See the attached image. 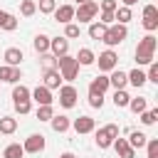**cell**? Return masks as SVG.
Wrapping results in <instances>:
<instances>
[{"instance_id": "obj_1", "label": "cell", "mask_w": 158, "mask_h": 158, "mask_svg": "<svg viewBox=\"0 0 158 158\" xmlns=\"http://www.w3.org/2000/svg\"><path fill=\"white\" fill-rule=\"evenodd\" d=\"M156 47H158V40L148 32V35L138 42V47H136V62H138V64H151V62H153V54H156Z\"/></svg>"}, {"instance_id": "obj_25", "label": "cell", "mask_w": 158, "mask_h": 158, "mask_svg": "<svg viewBox=\"0 0 158 158\" xmlns=\"http://www.w3.org/2000/svg\"><path fill=\"white\" fill-rule=\"evenodd\" d=\"M128 109H131L133 114H143V111L148 109V99H146V96H136V99L128 101Z\"/></svg>"}, {"instance_id": "obj_17", "label": "cell", "mask_w": 158, "mask_h": 158, "mask_svg": "<svg viewBox=\"0 0 158 158\" xmlns=\"http://www.w3.org/2000/svg\"><path fill=\"white\" fill-rule=\"evenodd\" d=\"M22 59H25V54H22L20 47H7V49H5V62H7V67H17Z\"/></svg>"}, {"instance_id": "obj_46", "label": "cell", "mask_w": 158, "mask_h": 158, "mask_svg": "<svg viewBox=\"0 0 158 158\" xmlns=\"http://www.w3.org/2000/svg\"><path fill=\"white\" fill-rule=\"evenodd\" d=\"M121 2H123V7H131V5H136L138 0H121Z\"/></svg>"}, {"instance_id": "obj_35", "label": "cell", "mask_w": 158, "mask_h": 158, "mask_svg": "<svg viewBox=\"0 0 158 158\" xmlns=\"http://www.w3.org/2000/svg\"><path fill=\"white\" fill-rule=\"evenodd\" d=\"M52 116H54V109L52 106H40L37 109V118L40 121H52Z\"/></svg>"}, {"instance_id": "obj_10", "label": "cell", "mask_w": 158, "mask_h": 158, "mask_svg": "<svg viewBox=\"0 0 158 158\" xmlns=\"http://www.w3.org/2000/svg\"><path fill=\"white\" fill-rule=\"evenodd\" d=\"M30 96H32L40 106H52V101H54V99H52V91H49L47 86H37V89H32Z\"/></svg>"}, {"instance_id": "obj_4", "label": "cell", "mask_w": 158, "mask_h": 158, "mask_svg": "<svg viewBox=\"0 0 158 158\" xmlns=\"http://www.w3.org/2000/svg\"><path fill=\"white\" fill-rule=\"evenodd\" d=\"M114 138H118V126L116 123H106L96 131V146L99 148H109L114 143Z\"/></svg>"}, {"instance_id": "obj_28", "label": "cell", "mask_w": 158, "mask_h": 158, "mask_svg": "<svg viewBox=\"0 0 158 158\" xmlns=\"http://www.w3.org/2000/svg\"><path fill=\"white\" fill-rule=\"evenodd\" d=\"M128 101H131V96H128L123 89H116V91H114V106H116V109L128 106Z\"/></svg>"}, {"instance_id": "obj_30", "label": "cell", "mask_w": 158, "mask_h": 158, "mask_svg": "<svg viewBox=\"0 0 158 158\" xmlns=\"http://www.w3.org/2000/svg\"><path fill=\"white\" fill-rule=\"evenodd\" d=\"M22 156H25V151H22L20 143H10V146L2 151V158H22Z\"/></svg>"}, {"instance_id": "obj_27", "label": "cell", "mask_w": 158, "mask_h": 158, "mask_svg": "<svg viewBox=\"0 0 158 158\" xmlns=\"http://www.w3.org/2000/svg\"><path fill=\"white\" fill-rule=\"evenodd\" d=\"M35 12H37V2L35 0H22L20 2V15L22 17H32Z\"/></svg>"}, {"instance_id": "obj_36", "label": "cell", "mask_w": 158, "mask_h": 158, "mask_svg": "<svg viewBox=\"0 0 158 158\" xmlns=\"http://www.w3.org/2000/svg\"><path fill=\"white\" fill-rule=\"evenodd\" d=\"M42 69H57V57L54 54H42Z\"/></svg>"}, {"instance_id": "obj_13", "label": "cell", "mask_w": 158, "mask_h": 158, "mask_svg": "<svg viewBox=\"0 0 158 158\" xmlns=\"http://www.w3.org/2000/svg\"><path fill=\"white\" fill-rule=\"evenodd\" d=\"M74 131L77 133H91L94 128H96V121L91 118V116H79V118H74Z\"/></svg>"}, {"instance_id": "obj_16", "label": "cell", "mask_w": 158, "mask_h": 158, "mask_svg": "<svg viewBox=\"0 0 158 158\" xmlns=\"http://www.w3.org/2000/svg\"><path fill=\"white\" fill-rule=\"evenodd\" d=\"M106 89H109V77H104V74L94 77L91 84H89V94H101V96H104Z\"/></svg>"}, {"instance_id": "obj_12", "label": "cell", "mask_w": 158, "mask_h": 158, "mask_svg": "<svg viewBox=\"0 0 158 158\" xmlns=\"http://www.w3.org/2000/svg\"><path fill=\"white\" fill-rule=\"evenodd\" d=\"M111 146H114V151H116V156H118V158H133V156H136V151H133V148L128 146V141H126V138H121V136H118V138H114V143H111Z\"/></svg>"}, {"instance_id": "obj_23", "label": "cell", "mask_w": 158, "mask_h": 158, "mask_svg": "<svg viewBox=\"0 0 158 158\" xmlns=\"http://www.w3.org/2000/svg\"><path fill=\"white\" fill-rule=\"evenodd\" d=\"M15 131H17V121H15L12 116H2V118H0V133L10 136V133H15Z\"/></svg>"}, {"instance_id": "obj_11", "label": "cell", "mask_w": 158, "mask_h": 158, "mask_svg": "<svg viewBox=\"0 0 158 158\" xmlns=\"http://www.w3.org/2000/svg\"><path fill=\"white\" fill-rule=\"evenodd\" d=\"M22 79V72L20 67H0V81H7V84H17Z\"/></svg>"}, {"instance_id": "obj_37", "label": "cell", "mask_w": 158, "mask_h": 158, "mask_svg": "<svg viewBox=\"0 0 158 158\" xmlns=\"http://www.w3.org/2000/svg\"><path fill=\"white\" fill-rule=\"evenodd\" d=\"M146 151H148V158H158V138H148Z\"/></svg>"}, {"instance_id": "obj_26", "label": "cell", "mask_w": 158, "mask_h": 158, "mask_svg": "<svg viewBox=\"0 0 158 158\" xmlns=\"http://www.w3.org/2000/svg\"><path fill=\"white\" fill-rule=\"evenodd\" d=\"M131 17H133V12H131V7H116V12H114V20H118V25H126V22H131Z\"/></svg>"}, {"instance_id": "obj_40", "label": "cell", "mask_w": 158, "mask_h": 158, "mask_svg": "<svg viewBox=\"0 0 158 158\" xmlns=\"http://www.w3.org/2000/svg\"><path fill=\"white\" fill-rule=\"evenodd\" d=\"M143 17L146 20H158V7L156 5H146L143 7Z\"/></svg>"}, {"instance_id": "obj_31", "label": "cell", "mask_w": 158, "mask_h": 158, "mask_svg": "<svg viewBox=\"0 0 158 158\" xmlns=\"http://www.w3.org/2000/svg\"><path fill=\"white\" fill-rule=\"evenodd\" d=\"M104 32H106V25H101V22H96V20L89 25V37H91V40H101Z\"/></svg>"}, {"instance_id": "obj_48", "label": "cell", "mask_w": 158, "mask_h": 158, "mask_svg": "<svg viewBox=\"0 0 158 158\" xmlns=\"http://www.w3.org/2000/svg\"><path fill=\"white\" fill-rule=\"evenodd\" d=\"M84 2H89V0H77V7H79V5H84Z\"/></svg>"}, {"instance_id": "obj_2", "label": "cell", "mask_w": 158, "mask_h": 158, "mask_svg": "<svg viewBox=\"0 0 158 158\" xmlns=\"http://www.w3.org/2000/svg\"><path fill=\"white\" fill-rule=\"evenodd\" d=\"M57 72L62 74L64 81H74L77 74H79V62H77V57H69V54L57 57Z\"/></svg>"}, {"instance_id": "obj_20", "label": "cell", "mask_w": 158, "mask_h": 158, "mask_svg": "<svg viewBox=\"0 0 158 158\" xmlns=\"http://www.w3.org/2000/svg\"><path fill=\"white\" fill-rule=\"evenodd\" d=\"M52 131H57V133H64V131H69V126H72V121H69V116H52Z\"/></svg>"}, {"instance_id": "obj_7", "label": "cell", "mask_w": 158, "mask_h": 158, "mask_svg": "<svg viewBox=\"0 0 158 158\" xmlns=\"http://www.w3.org/2000/svg\"><path fill=\"white\" fill-rule=\"evenodd\" d=\"M77 99H79V94H77V89H74L72 84H62V86H59V104H62L64 109H72V106L77 104Z\"/></svg>"}, {"instance_id": "obj_33", "label": "cell", "mask_w": 158, "mask_h": 158, "mask_svg": "<svg viewBox=\"0 0 158 158\" xmlns=\"http://www.w3.org/2000/svg\"><path fill=\"white\" fill-rule=\"evenodd\" d=\"M12 99H15V101H30V89L22 86V84H17V86L12 89Z\"/></svg>"}, {"instance_id": "obj_15", "label": "cell", "mask_w": 158, "mask_h": 158, "mask_svg": "<svg viewBox=\"0 0 158 158\" xmlns=\"http://www.w3.org/2000/svg\"><path fill=\"white\" fill-rule=\"evenodd\" d=\"M42 86H47L49 91H52V89H59V86H62V74H59L57 69H47V72H44V84H42Z\"/></svg>"}, {"instance_id": "obj_22", "label": "cell", "mask_w": 158, "mask_h": 158, "mask_svg": "<svg viewBox=\"0 0 158 158\" xmlns=\"http://www.w3.org/2000/svg\"><path fill=\"white\" fill-rule=\"evenodd\" d=\"M94 59H96V54H94L89 47H81V49H79V54H77V62H79L81 67H89V64H94Z\"/></svg>"}, {"instance_id": "obj_3", "label": "cell", "mask_w": 158, "mask_h": 158, "mask_svg": "<svg viewBox=\"0 0 158 158\" xmlns=\"http://www.w3.org/2000/svg\"><path fill=\"white\" fill-rule=\"evenodd\" d=\"M128 37V30H126V25H109L106 27V32H104V37H101V42L104 44H109V47H116V44H121L123 40Z\"/></svg>"}, {"instance_id": "obj_34", "label": "cell", "mask_w": 158, "mask_h": 158, "mask_svg": "<svg viewBox=\"0 0 158 158\" xmlns=\"http://www.w3.org/2000/svg\"><path fill=\"white\" fill-rule=\"evenodd\" d=\"M37 7H40V12L52 15V12L57 10V0H40V2H37Z\"/></svg>"}, {"instance_id": "obj_49", "label": "cell", "mask_w": 158, "mask_h": 158, "mask_svg": "<svg viewBox=\"0 0 158 158\" xmlns=\"http://www.w3.org/2000/svg\"><path fill=\"white\" fill-rule=\"evenodd\" d=\"M2 15H5V10H0V20H2Z\"/></svg>"}, {"instance_id": "obj_6", "label": "cell", "mask_w": 158, "mask_h": 158, "mask_svg": "<svg viewBox=\"0 0 158 158\" xmlns=\"http://www.w3.org/2000/svg\"><path fill=\"white\" fill-rule=\"evenodd\" d=\"M94 62H99V69H101V72H114L116 64H118V54H116L114 49H106V52H101Z\"/></svg>"}, {"instance_id": "obj_42", "label": "cell", "mask_w": 158, "mask_h": 158, "mask_svg": "<svg viewBox=\"0 0 158 158\" xmlns=\"http://www.w3.org/2000/svg\"><path fill=\"white\" fill-rule=\"evenodd\" d=\"M118 2L116 0H101V12H116Z\"/></svg>"}, {"instance_id": "obj_38", "label": "cell", "mask_w": 158, "mask_h": 158, "mask_svg": "<svg viewBox=\"0 0 158 158\" xmlns=\"http://www.w3.org/2000/svg\"><path fill=\"white\" fill-rule=\"evenodd\" d=\"M146 81H153V84H158V62H151V67H148V74H146Z\"/></svg>"}, {"instance_id": "obj_19", "label": "cell", "mask_w": 158, "mask_h": 158, "mask_svg": "<svg viewBox=\"0 0 158 158\" xmlns=\"http://www.w3.org/2000/svg\"><path fill=\"white\" fill-rule=\"evenodd\" d=\"M128 84V79H126V72H118V69H114L111 72V77H109V86H114V89H123Z\"/></svg>"}, {"instance_id": "obj_8", "label": "cell", "mask_w": 158, "mask_h": 158, "mask_svg": "<svg viewBox=\"0 0 158 158\" xmlns=\"http://www.w3.org/2000/svg\"><path fill=\"white\" fill-rule=\"evenodd\" d=\"M22 151H25V153H40V151H44V136H42V133L27 136L25 143H22Z\"/></svg>"}, {"instance_id": "obj_21", "label": "cell", "mask_w": 158, "mask_h": 158, "mask_svg": "<svg viewBox=\"0 0 158 158\" xmlns=\"http://www.w3.org/2000/svg\"><path fill=\"white\" fill-rule=\"evenodd\" d=\"M32 47H35L37 54H47V52H49V37H47V35H37L35 42H32Z\"/></svg>"}, {"instance_id": "obj_45", "label": "cell", "mask_w": 158, "mask_h": 158, "mask_svg": "<svg viewBox=\"0 0 158 158\" xmlns=\"http://www.w3.org/2000/svg\"><path fill=\"white\" fill-rule=\"evenodd\" d=\"M99 22H101V25H106V27H109V25H111V22H114V12H101V20H99Z\"/></svg>"}, {"instance_id": "obj_39", "label": "cell", "mask_w": 158, "mask_h": 158, "mask_svg": "<svg viewBox=\"0 0 158 158\" xmlns=\"http://www.w3.org/2000/svg\"><path fill=\"white\" fill-rule=\"evenodd\" d=\"M64 37H67V40H74V37H79V25L69 22V25L64 27Z\"/></svg>"}, {"instance_id": "obj_24", "label": "cell", "mask_w": 158, "mask_h": 158, "mask_svg": "<svg viewBox=\"0 0 158 158\" xmlns=\"http://www.w3.org/2000/svg\"><path fill=\"white\" fill-rule=\"evenodd\" d=\"M126 79H128V84H133V86L138 89V86H143V84H146V72L133 69V72H128V74H126Z\"/></svg>"}, {"instance_id": "obj_41", "label": "cell", "mask_w": 158, "mask_h": 158, "mask_svg": "<svg viewBox=\"0 0 158 158\" xmlns=\"http://www.w3.org/2000/svg\"><path fill=\"white\" fill-rule=\"evenodd\" d=\"M89 106L91 109H101L104 106V96L101 94H89Z\"/></svg>"}, {"instance_id": "obj_32", "label": "cell", "mask_w": 158, "mask_h": 158, "mask_svg": "<svg viewBox=\"0 0 158 158\" xmlns=\"http://www.w3.org/2000/svg\"><path fill=\"white\" fill-rule=\"evenodd\" d=\"M138 116H141V123H143V126H153L156 118H158V109H146V111L138 114Z\"/></svg>"}, {"instance_id": "obj_5", "label": "cell", "mask_w": 158, "mask_h": 158, "mask_svg": "<svg viewBox=\"0 0 158 158\" xmlns=\"http://www.w3.org/2000/svg\"><path fill=\"white\" fill-rule=\"evenodd\" d=\"M96 15H99V2H94V0L74 7V20H79V22H94Z\"/></svg>"}, {"instance_id": "obj_29", "label": "cell", "mask_w": 158, "mask_h": 158, "mask_svg": "<svg viewBox=\"0 0 158 158\" xmlns=\"http://www.w3.org/2000/svg\"><path fill=\"white\" fill-rule=\"evenodd\" d=\"M0 30H7V32L17 30V17H15V15H10V12H5V15H2V20H0Z\"/></svg>"}, {"instance_id": "obj_14", "label": "cell", "mask_w": 158, "mask_h": 158, "mask_svg": "<svg viewBox=\"0 0 158 158\" xmlns=\"http://www.w3.org/2000/svg\"><path fill=\"white\" fill-rule=\"evenodd\" d=\"M52 15H54V20H57V22L69 25V22L74 20V7H72V5H59V7H57Z\"/></svg>"}, {"instance_id": "obj_44", "label": "cell", "mask_w": 158, "mask_h": 158, "mask_svg": "<svg viewBox=\"0 0 158 158\" xmlns=\"http://www.w3.org/2000/svg\"><path fill=\"white\" fill-rule=\"evenodd\" d=\"M143 27H146V30L153 35V32L158 30V20H146V17H143Z\"/></svg>"}, {"instance_id": "obj_18", "label": "cell", "mask_w": 158, "mask_h": 158, "mask_svg": "<svg viewBox=\"0 0 158 158\" xmlns=\"http://www.w3.org/2000/svg\"><path fill=\"white\" fill-rule=\"evenodd\" d=\"M126 141H128V146H131V148L136 151V148H143V146H146V141H148V136H146L143 131H131Z\"/></svg>"}, {"instance_id": "obj_9", "label": "cell", "mask_w": 158, "mask_h": 158, "mask_svg": "<svg viewBox=\"0 0 158 158\" xmlns=\"http://www.w3.org/2000/svg\"><path fill=\"white\" fill-rule=\"evenodd\" d=\"M49 49H52L54 57L69 54V40L67 37H49Z\"/></svg>"}, {"instance_id": "obj_43", "label": "cell", "mask_w": 158, "mask_h": 158, "mask_svg": "<svg viewBox=\"0 0 158 158\" xmlns=\"http://www.w3.org/2000/svg\"><path fill=\"white\" fill-rule=\"evenodd\" d=\"M30 109H32L30 101H15V111L17 114H30Z\"/></svg>"}, {"instance_id": "obj_47", "label": "cell", "mask_w": 158, "mask_h": 158, "mask_svg": "<svg viewBox=\"0 0 158 158\" xmlns=\"http://www.w3.org/2000/svg\"><path fill=\"white\" fill-rule=\"evenodd\" d=\"M59 158H77V156H74V153H69V151H67V153H62V156H59Z\"/></svg>"}]
</instances>
